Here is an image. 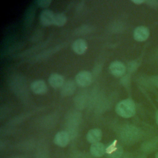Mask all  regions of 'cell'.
<instances>
[{
	"label": "cell",
	"mask_w": 158,
	"mask_h": 158,
	"mask_svg": "<svg viewBox=\"0 0 158 158\" xmlns=\"http://www.w3.org/2000/svg\"><path fill=\"white\" fill-rule=\"evenodd\" d=\"M102 138V131L99 128H93L90 130L86 135L88 141L91 144L99 142Z\"/></svg>",
	"instance_id": "13"
},
{
	"label": "cell",
	"mask_w": 158,
	"mask_h": 158,
	"mask_svg": "<svg viewBox=\"0 0 158 158\" xmlns=\"http://www.w3.org/2000/svg\"><path fill=\"white\" fill-rule=\"evenodd\" d=\"M135 110V104L130 99H126L119 102L115 107L117 114L123 118H130L133 116Z\"/></svg>",
	"instance_id": "1"
},
{
	"label": "cell",
	"mask_w": 158,
	"mask_h": 158,
	"mask_svg": "<svg viewBox=\"0 0 158 158\" xmlns=\"http://www.w3.org/2000/svg\"><path fill=\"white\" fill-rule=\"evenodd\" d=\"M132 2H134V3H135V4H141V3L143 2L144 1H143V0H138H138H134V1H132Z\"/></svg>",
	"instance_id": "18"
},
{
	"label": "cell",
	"mask_w": 158,
	"mask_h": 158,
	"mask_svg": "<svg viewBox=\"0 0 158 158\" xmlns=\"http://www.w3.org/2000/svg\"><path fill=\"white\" fill-rule=\"evenodd\" d=\"M88 48L86 42L83 39H77L72 44V49L77 54H83Z\"/></svg>",
	"instance_id": "12"
},
{
	"label": "cell",
	"mask_w": 158,
	"mask_h": 158,
	"mask_svg": "<svg viewBox=\"0 0 158 158\" xmlns=\"http://www.w3.org/2000/svg\"><path fill=\"white\" fill-rule=\"evenodd\" d=\"M148 29L143 26H139L136 28L133 32V36L135 40L138 41H143L149 36Z\"/></svg>",
	"instance_id": "9"
},
{
	"label": "cell",
	"mask_w": 158,
	"mask_h": 158,
	"mask_svg": "<svg viewBox=\"0 0 158 158\" xmlns=\"http://www.w3.org/2000/svg\"><path fill=\"white\" fill-rule=\"evenodd\" d=\"M51 2V1H48V0H41V1H37L38 4L41 7H46L49 6Z\"/></svg>",
	"instance_id": "17"
},
{
	"label": "cell",
	"mask_w": 158,
	"mask_h": 158,
	"mask_svg": "<svg viewBox=\"0 0 158 158\" xmlns=\"http://www.w3.org/2000/svg\"><path fill=\"white\" fill-rule=\"evenodd\" d=\"M69 139L70 135L69 133L65 131H60L55 135L54 143L60 147H65L69 143Z\"/></svg>",
	"instance_id": "4"
},
{
	"label": "cell",
	"mask_w": 158,
	"mask_h": 158,
	"mask_svg": "<svg viewBox=\"0 0 158 158\" xmlns=\"http://www.w3.org/2000/svg\"><path fill=\"white\" fill-rule=\"evenodd\" d=\"M67 22V17L63 13H57L54 14V24L56 26L62 27Z\"/></svg>",
	"instance_id": "15"
},
{
	"label": "cell",
	"mask_w": 158,
	"mask_h": 158,
	"mask_svg": "<svg viewBox=\"0 0 158 158\" xmlns=\"http://www.w3.org/2000/svg\"><path fill=\"white\" fill-rule=\"evenodd\" d=\"M106 152V148L104 144L100 142L91 144L90 147V153L95 157H102Z\"/></svg>",
	"instance_id": "11"
},
{
	"label": "cell",
	"mask_w": 158,
	"mask_h": 158,
	"mask_svg": "<svg viewBox=\"0 0 158 158\" xmlns=\"http://www.w3.org/2000/svg\"><path fill=\"white\" fill-rule=\"evenodd\" d=\"M158 148V138H155L152 139L145 141L141 145V150L146 154H149L156 151Z\"/></svg>",
	"instance_id": "8"
},
{
	"label": "cell",
	"mask_w": 158,
	"mask_h": 158,
	"mask_svg": "<svg viewBox=\"0 0 158 158\" xmlns=\"http://www.w3.org/2000/svg\"><path fill=\"white\" fill-rule=\"evenodd\" d=\"M155 158H158V152L155 155Z\"/></svg>",
	"instance_id": "22"
},
{
	"label": "cell",
	"mask_w": 158,
	"mask_h": 158,
	"mask_svg": "<svg viewBox=\"0 0 158 158\" xmlns=\"http://www.w3.org/2000/svg\"><path fill=\"white\" fill-rule=\"evenodd\" d=\"M76 88L75 83L72 80H69L64 83L61 89V94L62 96H66L71 95L73 93Z\"/></svg>",
	"instance_id": "14"
},
{
	"label": "cell",
	"mask_w": 158,
	"mask_h": 158,
	"mask_svg": "<svg viewBox=\"0 0 158 158\" xmlns=\"http://www.w3.org/2000/svg\"><path fill=\"white\" fill-rule=\"evenodd\" d=\"M125 65L120 61H114L109 65V70L110 73L115 77H120L123 75L125 72Z\"/></svg>",
	"instance_id": "6"
},
{
	"label": "cell",
	"mask_w": 158,
	"mask_h": 158,
	"mask_svg": "<svg viewBox=\"0 0 158 158\" xmlns=\"http://www.w3.org/2000/svg\"><path fill=\"white\" fill-rule=\"evenodd\" d=\"M54 14L52 11L46 9L43 10L41 14L40 17V20L42 25L44 26H49L52 24H54Z\"/></svg>",
	"instance_id": "5"
},
{
	"label": "cell",
	"mask_w": 158,
	"mask_h": 158,
	"mask_svg": "<svg viewBox=\"0 0 158 158\" xmlns=\"http://www.w3.org/2000/svg\"><path fill=\"white\" fill-rule=\"evenodd\" d=\"M49 85L54 88H62L64 84V77L59 73H52L48 79Z\"/></svg>",
	"instance_id": "10"
},
{
	"label": "cell",
	"mask_w": 158,
	"mask_h": 158,
	"mask_svg": "<svg viewBox=\"0 0 158 158\" xmlns=\"http://www.w3.org/2000/svg\"><path fill=\"white\" fill-rule=\"evenodd\" d=\"M141 137V132L138 128L133 126H127L122 132V138L126 143H134Z\"/></svg>",
	"instance_id": "2"
},
{
	"label": "cell",
	"mask_w": 158,
	"mask_h": 158,
	"mask_svg": "<svg viewBox=\"0 0 158 158\" xmlns=\"http://www.w3.org/2000/svg\"><path fill=\"white\" fill-rule=\"evenodd\" d=\"M148 2H149L151 6H155L156 5H157L156 3H157V1H149Z\"/></svg>",
	"instance_id": "20"
},
{
	"label": "cell",
	"mask_w": 158,
	"mask_h": 158,
	"mask_svg": "<svg viewBox=\"0 0 158 158\" xmlns=\"http://www.w3.org/2000/svg\"><path fill=\"white\" fill-rule=\"evenodd\" d=\"M30 88L33 93L36 94H43L46 93L48 89L46 83L41 80L34 81L30 85Z\"/></svg>",
	"instance_id": "7"
},
{
	"label": "cell",
	"mask_w": 158,
	"mask_h": 158,
	"mask_svg": "<svg viewBox=\"0 0 158 158\" xmlns=\"http://www.w3.org/2000/svg\"><path fill=\"white\" fill-rule=\"evenodd\" d=\"M138 158H146L145 156H139V157H138Z\"/></svg>",
	"instance_id": "23"
},
{
	"label": "cell",
	"mask_w": 158,
	"mask_h": 158,
	"mask_svg": "<svg viewBox=\"0 0 158 158\" xmlns=\"http://www.w3.org/2000/svg\"><path fill=\"white\" fill-rule=\"evenodd\" d=\"M156 122H157V125H158V112H157V114H156Z\"/></svg>",
	"instance_id": "21"
},
{
	"label": "cell",
	"mask_w": 158,
	"mask_h": 158,
	"mask_svg": "<svg viewBox=\"0 0 158 158\" xmlns=\"http://www.w3.org/2000/svg\"><path fill=\"white\" fill-rule=\"evenodd\" d=\"M122 148L120 146H117L115 149L110 154H108L109 158H120L123 154Z\"/></svg>",
	"instance_id": "16"
},
{
	"label": "cell",
	"mask_w": 158,
	"mask_h": 158,
	"mask_svg": "<svg viewBox=\"0 0 158 158\" xmlns=\"http://www.w3.org/2000/svg\"><path fill=\"white\" fill-rule=\"evenodd\" d=\"M153 82H154V83L156 85L158 86V77H155V78L153 79Z\"/></svg>",
	"instance_id": "19"
},
{
	"label": "cell",
	"mask_w": 158,
	"mask_h": 158,
	"mask_svg": "<svg viewBox=\"0 0 158 158\" xmlns=\"http://www.w3.org/2000/svg\"><path fill=\"white\" fill-rule=\"evenodd\" d=\"M13 158H23V157H13Z\"/></svg>",
	"instance_id": "24"
},
{
	"label": "cell",
	"mask_w": 158,
	"mask_h": 158,
	"mask_svg": "<svg viewBox=\"0 0 158 158\" xmlns=\"http://www.w3.org/2000/svg\"><path fill=\"white\" fill-rule=\"evenodd\" d=\"M92 75L88 71H81L75 77V82L80 86L85 87L91 84Z\"/></svg>",
	"instance_id": "3"
}]
</instances>
